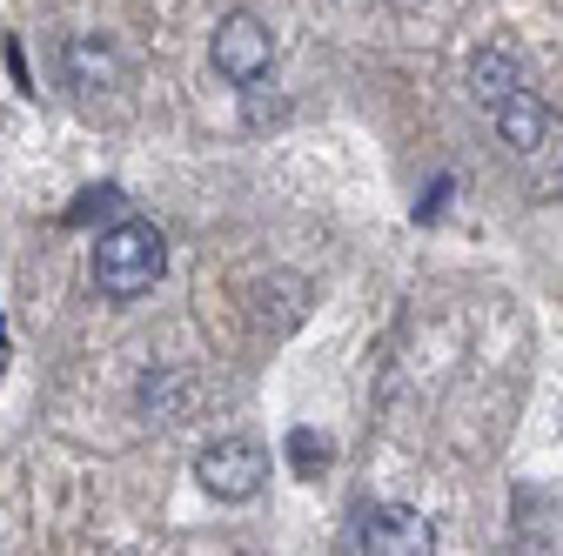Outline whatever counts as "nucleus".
Wrapping results in <instances>:
<instances>
[{"mask_svg":"<svg viewBox=\"0 0 563 556\" xmlns=\"http://www.w3.org/2000/svg\"><path fill=\"white\" fill-rule=\"evenodd\" d=\"M162 268H168V235L155 222H114V229H101V242H95V282H101L108 302L148 296L162 282Z\"/></svg>","mask_w":563,"mask_h":556,"instance_id":"1","label":"nucleus"},{"mask_svg":"<svg viewBox=\"0 0 563 556\" xmlns=\"http://www.w3.org/2000/svg\"><path fill=\"white\" fill-rule=\"evenodd\" d=\"M208 60H216V75L235 81V88L262 81L268 67H275V34H268V21H262V14H229V21L216 27V41H208Z\"/></svg>","mask_w":563,"mask_h":556,"instance_id":"3","label":"nucleus"},{"mask_svg":"<svg viewBox=\"0 0 563 556\" xmlns=\"http://www.w3.org/2000/svg\"><path fill=\"white\" fill-rule=\"evenodd\" d=\"M517 88H523V67H517L510 47H483V54L470 60V94H476L483 108H504Z\"/></svg>","mask_w":563,"mask_h":556,"instance_id":"7","label":"nucleus"},{"mask_svg":"<svg viewBox=\"0 0 563 556\" xmlns=\"http://www.w3.org/2000/svg\"><path fill=\"white\" fill-rule=\"evenodd\" d=\"M497 127H504V142L510 148H523V155H537L543 142H550V127H556V114H550V101H537L530 88H517L504 108H497Z\"/></svg>","mask_w":563,"mask_h":556,"instance_id":"5","label":"nucleus"},{"mask_svg":"<svg viewBox=\"0 0 563 556\" xmlns=\"http://www.w3.org/2000/svg\"><path fill=\"white\" fill-rule=\"evenodd\" d=\"M60 67H67V88H81V94L114 88V75H121L114 47H108V41H95V34H75V41H67V47H60Z\"/></svg>","mask_w":563,"mask_h":556,"instance_id":"6","label":"nucleus"},{"mask_svg":"<svg viewBox=\"0 0 563 556\" xmlns=\"http://www.w3.org/2000/svg\"><path fill=\"white\" fill-rule=\"evenodd\" d=\"M195 476H201V490L216 497V503H249L262 490V476H268V456H262L255 436H222V443L201 449Z\"/></svg>","mask_w":563,"mask_h":556,"instance_id":"2","label":"nucleus"},{"mask_svg":"<svg viewBox=\"0 0 563 556\" xmlns=\"http://www.w3.org/2000/svg\"><path fill=\"white\" fill-rule=\"evenodd\" d=\"M121 208V188H88V201L75 208V222H95V215H114Z\"/></svg>","mask_w":563,"mask_h":556,"instance_id":"9","label":"nucleus"},{"mask_svg":"<svg viewBox=\"0 0 563 556\" xmlns=\"http://www.w3.org/2000/svg\"><path fill=\"white\" fill-rule=\"evenodd\" d=\"M329 456H335V443H329V436H316V430H289V463H296L302 476H322V469H329Z\"/></svg>","mask_w":563,"mask_h":556,"instance_id":"8","label":"nucleus"},{"mask_svg":"<svg viewBox=\"0 0 563 556\" xmlns=\"http://www.w3.org/2000/svg\"><path fill=\"white\" fill-rule=\"evenodd\" d=\"M363 556H437V530L409 503H383L363 516Z\"/></svg>","mask_w":563,"mask_h":556,"instance_id":"4","label":"nucleus"}]
</instances>
